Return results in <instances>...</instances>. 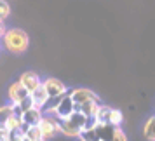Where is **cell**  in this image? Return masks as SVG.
<instances>
[{"mask_svg": "<svg viewBox=\"0 0 155 141\" xmlns=\"http://www.w3.org/2000/svg\"><path fill=\"white\" fill-rule=\"evenodd\" d=\"M19 141H28V139H26V138H21V139H19Z\"/></svg>", "mask_w": 155, "mask_h": 141, "instance_id": "obj_24", "label": "cell"}, {"mask_svg": "<svg viewBox=\"0 0 155 141\" xmlns=\"http://www.w3.org/2000/svg\"><path fill=\"white\" fill-rule=\"evenodd\" d=\"M115 129H119V127H113L110 124H98L96 131H98L99 141H112L113 134H115Z\"/></svg>", "mask_w": 155, "mask_h": 141, "instance_id": "obj_12", "label": "cell"}, {"mask_svg": "<svg viewBox=\"0 0 155 141\" xmlns=\"http://www.w3.org/2000/svg\"><path fill=\"white\" fill-rule=\"evenodd\" d=\"M59 133L66 136V138H78V134H80V129L77 126H73L70 120H59Z\"/></svg>", "mask_w": 155, "mask_h": 141, "instance_id": "obj_11", "label": "cell"}, {"mask_svg": "<svg viewBox=\"0 0 155 141\" xmlns=\"http://www.w3.org/2000/svg\"><path fill=\"white\" fill-rule=\"evenodd\" d=\"M21 127H23L21 117H18V115H14V113H12V115L5 120V124H4V129H5L9 134H21Z\"/></svg>", "mask_w": 155, "mask_h": 141, "instance_id": "obj_10", "label": "cell"}, {"mask_svg": "<svg viewBox=\"0 0 155 141\" xmlns=\"http://www.w3.org/2000/svg\"><path fill=\"white\" fill-rule=\"evenodd\" d=\"M77 139H80V141H99V136H98V131H96V129H85V131H80Z\"/></svg>", "mask_w": 155, "mask_h": 141, "instance_id": "obj_18", "label": "cell"}, {"mask_svg": "<svg viewBox=\"0 0 155 141\" xmlns=\"http://www.w3.org/2000/svg\"><path fill=\"white\" fill-rule=\"evenodd\" d=\"M110 112H112V106L108 105H99L98 112L94 115V119L98 124H108V119H110Z\"/></svg>", "mask_w": 155, "mask_h": 141, "instance_id": "obj_15", "label": "cell"}, {"mask_svg": "<svg viewBox=\"0 0 155 141\" xmlns=\"http://www.w3.org/2000/svg\"><path fill=\"white\" fill-rule=\"evenodd\" d=\"M99 105H101V101H89V103H84L80 106H75V112H80L84 117H94Z\"/></svg>", "mask_w": 155, "mask_h": 141, "instance_id": "obj_13", "label": "cell"}, {"mask_svg": "<svg viewBox=\"0 0 155 141\" xmlns=\"http://www.w3.org/2000/svg\"><path fill=\"white\" fill-rule=\"evenodd\" d=\"M5 31H7V28H5V23L0 21V40H2V37L5 35Z\"/></svg>", "mask_w": 155, "mask_h": 141, "instance_id": "obj_23", "label": "cell"}, {"mask_svg": "<svg viewBox=\"0 0 155 141\" xmlns=\"http://www.w3.org/2000/svg\"><path fill=\"white\" fill-rule=\"evenodd\" d=\"M38 129L44 141H49L59 134V120L54 115H42V120L38 122Z\"/></svg>", "mask_w": 155, "mask_h": 141, "instance_id": "obj_2", "label": "cell"}, {"mask_svg": "<svg viewBox=\"0 0 155 141\" xmlns=\"http://www.w3.org/2000/svg\"><path fill=\"white\" fill-rule=\"evenodd\" d=\"M143 136L148 141H155V115L147 119L145 126H143Z\"/></svg>", "mask_w": 155, "mask_h": 141, "instance_id": "obj_14", "label": "cell"}, {"mask_svg": "<svg viewBox=\"0 0 155 141\" xmlns=\"http://www.w3.org/2000/svg\"><path fill=\"white\" fill-rule=\"evenodd\" d=\"M9 16H11V5L7 0H0V21L5 23Z\"/></svg>", "mask_w": 155, "mask_h": 141, "instance_id": "obj_20", "label": "cell"}, {"mask_svg": "<svg viewBox=\"0 0 155 141\" xmlns=\"http://www.w3.org/2000/svg\"><path fill=\"white\" fill-rule=\"evenodd\" d=\"M2 45L12 54H23L28 51L30 37L21 28H7L5 35L2 37Z\"/></svg>", "mask_w": 155, "mask_h": 141, "instance_id": "obj_1", "label": "cell"}, {"mask_svg": "<svg viewBox=\"0 0 155 141\" xmlns=\"http://www.w3.org/2000/svg\"><path fill=\"white\" fill-rule=\"evenodd\" d=\"M73 112H75V105L71 101L70 94H64L61 101H59V105L56 106V110H54V117L58 120H66Z\"/></svg>", "mask_w": 155, "mask_h": 141, "instance_id": "obj_5", "label": "cell"}, {"mask_svg": "<svg viewBox=\"0 0 155 141\" xmlns=\"http://www.w3.org/2000/svg\"><path fill=\"white\" fill-rule=\"evenodd\" d=\"M68 94H70V98L75 106H80L84 103H89V101H99L98 94L94 91H91V89H85V87L71 89V91H68Z\"/></svg>", "mask_w": 155, "mask_h": 141, "instance_id": "obj_4", "label": "cell"}, {"mask_svg": "<svg viewBox=\"0 0 155 141\" xmlns=\"http://www.w3.org/2000/svg\"><path fill=\"white\" fill-rule=\"evenodd\" d=\"M112 141H127V136H126V133L122 131V129H115V134H113V139Z\"/></svg>", "mask_w": 155, "mask_h": 141, "instance_id": "obj_22", "label": "cell"}, {"mask_svg": "<svg viewBox=\"0 0 155 141\" xmlns=\"http://www.w3.org/2000/svg\"><path fill=\"white\" fill-rule=\"evenodd\" d=\"M85 119H87V117H84L80 112H73L70 117H68V120H70L73 126H77L80 131H82V129H84V126H85Z\"/></svg>", "mask_w": 155, "mask_h": 141, "instance_id": "obj_19", "label": "cell"}, {"mask_svg": "<svg viewBox=\"0 0 155 141\" xmlns=\"http://www.w3.org/2000/svg\"><path fill=\"white\" fill-rule=\"evenodd\" d=\"M30 94L26 92V89L23 87L19 82H12L7 89V98L11 105H19L25 98H28Z\"/></svg>", "mask_w": 155, "mask_h": 141, "instance_id": "obj_6", "label": "cell"}, {"mask_svg": "<svg viewBox=\"0 0 155 141\" xmlns=\"http://www.w3.org/2000/svg\"><path fill=\"white\" fill-rule=\"evenodd\" d=\"M14 113V105H2L0 106V127H4V124H5V120L11 117Z\"/></svg>", "mask_w": 155, "mask_h": 141, "instance_id": "obj_17", "label": "cell"}, {"mask_svg": "<svg viewBox=\"0 0 155 141\" xmlns=\"http://www.w3.org/2000/svg\"><path fill=\"white\" fill-rule=\"evenodd\" d=\"M16 106H18L19 113L23 115V112H26V110H30V108H33V101H31V98L28 96V98H25L19 105H16Z\"/></svg>", "mask_w": 155, "mask_h": 141, "instance_id": "obj_21", "label": "cell"}, {"mask_svg": "<svg viewBox=\"0 0 155 141\" xmlns=\"http://www.w3.org/2000/svg\"><path fill=\"white\" fill-rule=\"evenodd\" d=\"M38 141H44V139H38Z\"/></svg>", "mask_w": 155, "mask_h": 141, "instance_id": "obj_25", "label": "cell"}, {"mask_svg": "<svg viewBox=\"0 0 155 141\" xmlns=\"http://www.w3.org/2000/svg\"><path fill=\"white\" fill-rule=\"evenodd\" d=\"M42 110H38V108H30V110H26V112H23L21 115V120L25 126H38V122L42 120Z\"/></svg>", "mask_w": 155, "mask_h": 141, "instance_id": "obj_8", "label": "cell"}, {"mask_svg": "<svg viewBox=\"0 0 155 141\" xmlns=\"http://www.w3.org/2000/svg\"><path fill=\"white\" fill-rule=\"evenodd\" d=\"M122 122H124V113L120 112L119 108H112V112H110V119H108V124L113 127H120L122 126Z\"/></svg>", "mask_w": 155, "mask_h": 141, "instance_id": "obj_16", "label": "cell"}, {"mask_svg": "<svg viewBox=\"0 0 155 141\" xmlns=\"http://www.w3.org/2000/svg\"><path fill=\"white\" fill-rule=\"evenodd\" d=\"M19 84L26 89V92L28 94H31V92L35 91L38 85L42 84V80H40V77L37 75L35 71H25V73H21V77H19V80H18Z\"/></svg>", "mask_w": 155, "mask_h": 141, "instance_id": "obj_7", "label": "cell"}, {"mask_svg": "<svg viewBox=\"0 0 155 141\" xmlns=\"http://www.w3.org/2000/svg\"><path fill=\"white\" fill-rule=\"evenodd\" d=\"M30 98H31V101H33V106H35V108L42 110L44 105L47 103L49 96H47V92H45V89H44V85L40 84V85H38V87L35 89V91L30 94Z\"/></svg>", "mask_w": 155, "mask_h": 141, "instance_id": "obj_9", "label": "cell"}, {"mask_svg": "<svg viewBox=\"0 0 155 141\" xmlns=\"http://www.w3.org/2000/svg\"><path fill=\"white\" fill-rule=\"evenodd\" d=\"M42 85L47 96L49 98H59V96H64L68 94V87L59 80V78H54V77H47L45 80H42Z\"/></svg>", "mask_w": 155, "mask_h": 141, "instance_id": "obj_3", "label": "cell"}]
</instances>
